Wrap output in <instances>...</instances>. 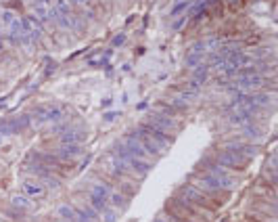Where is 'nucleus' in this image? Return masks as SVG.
<instances>
[{
    "label": "nucleus",
    "instance_id": "nucleus-7",
    "mask_svg": "<svg viewBox=\"0 0 278 222\" xmlns=\"http://www.w3.org/2000/svg\"><path fill=\"white\" fill-rule=\"evenodd\" d=\"M30 126H32V117L27 113L0 119V132H2V136H17V134H21L23 130H27Z\"/></svg>",
    "mask_w": 278,
    "mask_h": 222
},
{
    "label": "nucleus",
    "instance_id": "nucleus-2",
    "mask_svg": "<svg viewBox=\"0 0 278 222\" xmlns=\"http://www.w3.org/2000/svg\"><path fill=\"white\" fill-rule=\"evenodd\" d=\"M190 184H194L197 189H201L205 195L209 197H216V195H224V193L228 191H232L236 187V180L232 176H214V174H209V172H203L199 170L197 174H192Z\"/></svg>",
    "mask_w": 278,
    "mask_h": 222
},
{
    "label": "nucleus",
    "instance_id": "nucleus-12",
    "mask_svg": "<svg viewBox=\"0 0 278 222\" xmlns=\"http://www.w3.org/2000/svg\"><path fill=\"white\" fill-rule=\"evenodd\" d=\"M209 65L207 63H201L199 67H194V69H190V80H188V84H192V86H203L205 82L209 80Z\"/></svg>",
    "mask_w": 278,
    "mask_h": 222
},
{
    "label": "nucleus",
    "instance_id": "nucleus-20",
    "mask_svg": "<svg viewBox=\"0 0 278 222\" xmlns=\"http://www.w3.org/2000/svg\"><path fill=\"white\" fill-rule=\"evenodd\" d=\"M190 4H192V0H180V2H176L174 6H172V11H170V17H178V15H182L186 8H190Z\"/></svg>",
    "mask_w": 278,
    "mask_h": 222
},
{
    "label": "nucleus",
    "instance_id": "nucleus-5",
    "mask_svg": "<svg viewBox=\"0 0 278 222\" xmlns=\"http://www.w3.org/2000/svg\"><path fill=\"white\" fill-rule=\"evenodd\" d=\"M103 168L111 174V178H117L119 182H128V180H132V178H136L132 172H130V168L128 166L119 160V157L111 151V153H107L105 157H103Z\"/></svg>",
    "mask_w": 278,
    "mask_h": 222
},
{
    "label": "nucleus",
    "instance_id": "nucleus-33",
    "mask_svg": "<svg viewBox=\"0 0 278 222\" xmlns=\"http://www.w3.org/2000/svg\"><path fill=\"white\" fill-rule=\"evenodd\" d=\"M57 222H65V220H57Z\"/></svg>",
    "mask_w": 278,
    "mask_h": 222
},
{
    "label": "nucleus",
    "instance_id": "nucleus-11",
    "mask_svg": "<svg viewBox=\"0 0 278 222\" xmlns=\"http://www.w3.org/2000/svg\"><path fill=\"white\" fill-rule=\"evenodd\" d=\"M238 136L245 138V141H249V143H255V141H259V138H264V130L255 122H249V124L238 126Z\"/></svg>",
    "mask_w": 278,
    "mask_h": 222
},
{
    "label": "nucleus",
    "instance_id": "nucleus-17",
    "mask_svg": "<svg viewBox=\"0 0 278 222\" xmlns=\"http://www.w3.org/2000/svg\"><path fill=\"white\" fill-rule=\"evenodd\" d=\"M203 63V55H197V53H186V57H184V65H186L188 69H194V67H199Z\"/></svg>",
    "mask_w": 278,
    "mask_h": 222
},
{
    "label": "nucleus",
    "instance_id": "nucleus-32",
    "mask_svg": "<svg viewBox=\"0 0 278 222\" xmlns=\"http://www.w3.org/2000/svg\"><path fill=\"white\" fill-rule=\"evenodd\" d=\"M2 138H4V136H2V132H0V143H2Z\"/></svg>",
    "mask_w": 278,
    "mask_h": 222
},
{
    "label": "nucleus",
    "instance_id": "nucleus-10",
    "mask_svg": "<svg viewBox=\"0 0 278 222\" xmlns=\"http://www.w3.org/2000/svg\"><path fill=\"white\" fill-rule=\"evenodd\" d=\"M82 153H84V147H82V145H59L57 151H54V155H57L61 162L78 160Z\"/></svg>",
    "mask_w": 278,
    "mask_h": 222
},
{
    "label": "nucleus",
    "instance_id": "nucleus-3",
    "mask_svg": "<svg viewBox=\"0 0 278 222\" xmlns=\"http://www.w3.org/2000/svg\"><path fill=\"white\" fill-rule=\"evenodd\" d=\"M165 214H172V216H178L182 220L186 222H207L205 218H203L197 210H192L188 203H184L180 197H170L168 203H165Z\"/></svg>",
    "mask_w": 278,
    "mask_h": 222
},
{
    "label": "nucleus",
    "instance_id": "nucleus-4",
    "mask_svg": "<svg viewBox=\"0 0 278 222\" xmlns=\"http://www.w3.org/2000/svg\"><path fill=\"white\" fill-rule=\"evenodd\" d=\"M140 124L149 126V128H155V130H161V132H168V134H176L180 130V122L176 117H170L161 113V111H151Z\"/></svg>",
    "mask_w": 278,
    "mask_h": 222
},
{
    "label": "nucleus",
    "instance_id": "nucleus-16",
    "mask_svg": "<svg viewBox=\"0 0 278 222\" xmlns=\"http://www.w3.org/2000/svg\"><path fill=\"white\" fill-rule=\"evenodd\" d=\"M57 216L65 222H73V218H76V208H73L71 203H61L57 208Z\"/></svg>",
    "mask_w": 278,
    "mask_h": 222
},
{
    "label": "nucleus",
    "instance_id": "nucleus-29",
    "mask_svg": "<svg viewBox=\"0 0 278 222\" xmlns=\"http://www.w3.org/2000/svg\"><path fill=\"white\" fill-rule=\"evenodd\" d=\"M184 21H186V19H184V17H180V19H178V21H176V23H174L172 27H174V30H180V25H182Z\"/></svg>",
    "mask_w": 278,
    "mask_h": 222
},
{
    "label": "nucleus",
    "instance_id": "nucleus-31",
    "mask_svg": "<svg viewBox=\"0 0 278 222\" xmlns=\"http://www.w3.org/2000/svg\"><path fill=\"white\" fill-rule=\"evenodd\" d=\"M6 49V44H4V38H0V53H2Z\"/></svg>",
    "mask_w": 278,
    "mask_h": 222
},
{
    "label": "nucleus",
    "instance_id": "nucleus-27",
    "mask_svg": "<svg viewBox=\"0 0 278 222\" xmlns=\"http://www.w3.org/2000/svg\"><path fill=\"white\" fill-rule=\"evenodd\" d=\"M69 2H71V6H86L90 0H69Z\"/></svg>",
    "mask_w": 278,
    "mask_h": 222
},
{
    "label": "nucleus",
    "instance_id": "nucleus-22",
    "mask_svg": "<svg viewBox=\"0 0 278 222\" xmlns=\"http://www.w3.org/2000/svg\"><path fill=\"white\" fill-rule=\"evenodd\" d=\"M115 218H117V212H115L113 206H111V208L107 206V208L98 214V220H100V222H115Z\"/></svg>",
    "mask_w": 278,
    "mask_h": 222
},
{
    "label": "nucleus",
    "instance_id": "nucleus-24",
    "mask_svg": "<svg viewBox=\"0 0 278 222\" xmlns=\"http://www.w3.org/2000/svg\"><path fill=\"white\" fill-rule=\"evenodd\" d=\"M190 53H197V55H203V57H205V53H207L205 42H203V40H197V42L190 46Z\"/></svg>",
    "mask_w": 278,
    "mask_h": 222
},
{
    "label": "nucleus",
    "instance_id": "nucleus-9",
    "mask_svg": "<svg viewBox=\"0 0 278 222\" xmlns=\"http://www.w3.org/2000/svg\"><path fill=\"white\" fill-rule=\"evenodd\" d=\"M59 138V145H82L86 141V130H82V128L73 126L69 128L67 132H63L57 136Z\"/></svg>",
    "mask_w": 278,
    "mask_h": 222
},
{
    "label": "nucleus",
    "instance_id": "nucleus-25",
    "mask_svg": "<svg viewBox=\"0 0 278 222\" xmlns=\"http://www.w3.org/2000/svg\"><path fill=\"white\" fill-rule=\"evenodd\" d=\"M15 17H17L15 13H11V11H4V13H2V23H4V25H8V23H11V21L15 19Z\"/></svg>",
    "mask_w": 278,
    "mask_h": 222
},
{
    "label": "nucleus",
    "instance_id": "nucleus-21",
    "mask_svg": "<svg viewBox=\"0 0 278 222\" xmlns=\"http://www.w3.org/2000/svg\"><path fill=\"white\" fill-rule=\"evenodd\" d=\"M54 8H57L59 11V15H73V6H71V2L69 0H57V2H54Z\"/></svg>",
    "mask_w": 278,
    "mask_h": 222
},
{
    "label": "nucleus",
    "instance_id": "nucleus-19",
    "mask_svg": "<svg viewBox=\"0 0 278 222\" xmlns=\"http://www.w3.org/2000/svg\"><path fill=\"white\" fill-rule=\"evenodd\" d=\"M155 111H161V113L170 115V117H176V119L180 117V113H178V111H176V109L168 103V101H161V103H157V109H155Z\"/></svg>",
    "mask_w": 278,
    "mask_h": 222
},
{
    "label": "nucleus",
    "instance_id": "nucleus-13",
    "mask_svg": "<svg viewBox=\"0 0 278 222\" xmlns=\"http://www.w3.org/2000/svg\"><path fill=\"white\" fill-rule=\"evenodd\" d=\"M21 189H23V195H27L30 199H44L46 197V189L34 180H23Z\"/></svg>",
    "mask_w": 278,
    "mask_h": 222
},
{
    "label": "nucleus",
    "instance_id": "nucleus-30",
    "mask_svg": "<svg viewBox=\"0 0 278 222\" xmlns=\"http://www.w3.org/2000/svg\"><path fill=\"white\" fill-rule=\"evenodd\" d=\"M220 2H226V4H238L240 0H220Z\"/></svg>",
    "mask_w": 278,
    "mask_h": 222
},
{
    "label": "nucleus",
    "instance_id": "nucleus-18",
    "mask_svg": "<svg viewBox=\"0 0 278 222\" xmlns=\"http://www.w3.org/2000/svg\"><path fill=\"white\" fill-rule=\"evenodd\" d=\"M32 17H34V19H38V21L44 25L46 21H48V6H44V4H36Z\"/></svg>",
    "mask_w": 278,
    "mask_h": 222
},
{
    "label": "nucleus",
    "instance_id": "nucleus-1",
    "mask_svg": "<svg viewBox=\"0 0 278 222\" xmlns=\"http://www.w3.org/2000/svg\"><path fill=\"white\" fill-rule=\"evenodd\" d=\"M176 197H180L184 203H188L192 210H197L207 222L214 220V212H216L218 206H220V201H214L209 195H205V193H203L201 189H197V187H194V184H190V182L180 184L178 191H176Z\"/></svg>",
    "mask_w": 278,
    "mask_h": 222
},
{
    "label": "nucleus",
    "instance_id": "nucleus-15",
    "mask_svg": "<svg viewBox=\"0 0 278 222\" xmlns=\"http://www.w3.org/2000/svg\"><path fill=\"white\" fill-rule=\"evenodd\" d=\"M11 208L19 210V212H32L36 206H34V199L23 195V193H17V195L11 197Z\"/></svg>",
    "mask_w": 278,
    "mask_h": 222
},
{
    "label": "nucleus",
    "instance_id": "nucleus-6",
    "mask_svg": "<svg viewBox=\"0 0 278 222\" xmlns=\"http://www.w3.org/2000/svg\"><path fill=\"white\" fill-rule=\"evenodd\" d=\"M211 160H214L216 164H220V166H224V168L230 170V172H240V170H245L247 166H249V160H247V157H240V155H236V153L224 151V149H220V147L214 151Z\"/></svg>",
    "mask_w": 278,
    "mask_h": 222
},
{
    "label": "nucleus",
    "instance_id": "nucleus-14",
    "mask_svg": "<svg viewBox=\"0 0 278 222\" xmlns=\"http://www.w3.org/2000/svg\"><path fill=\"white\" fill-rule=\"evenodd\" d=\"M88 193H92V195H96V197H100V199L109 201V197H111V193H113V189H111V184L105 182V180H94V182L90 184Z\"/></svg>",
    "mask_w": 278,
    "mask_h": 222
},
{
    "label": "nucleus",
    "instance_id": "nucleus-26",
    "mask_svg": "<svg viewBox=\"0 0 278 222\" xmlns=\"http://www.w3.org/2000/svg\"><path fill=\"white\" fill-rule=\"evenodd\" d=\"M124 42H126V36H124V34H117L115 38H113V42H111V44H113V46H122Z\"/></svg>",
    "mask_w": 278,
    "mask_h": 222
},
{
    "label": "nucleus",
    "instance_id": "nucleus-8",
    "mask_svg": "<svg viewBox=\"0 0 278 222\" xmlns=\"http://www.w3.org/2000/svg\"><path fill=\"white\" fill-rule=\"evenodd\" d=\"M65 111L61 107H36L32 111V124L34 126H42V124H57L59 119H63Z\"/></svg>",
    "mask_w": 278,
    "mask_h": 222
},
{
    "label": "nucleus",
    "instance_id": "nucleus-28",
    "mask_svg": "<svg viewBox=\"0 0 278 222\" xmlns=\"http://www.w3.org/2000/svg\"><path fill=\"white\" fill-rule=\"evenodd\" d=\"M165 218H168L170 222H186V220H182V218H178V216H172V214H163Z\"/></svg>",
    "mask_w": 278,
    "mask_h": 222
},
{
    "label": "nucleus",
    "instance_id": "nucleus-23",
    "mask_svg": "<svg viewBox=\"0 0 278 222\" xmlns=\"http://www.w3.org/2000/svg\"><path fill=\"white\" fill-rule=\"evenodd\" d=\"M109 203H115L117 208H124L128 201H126V197H124V193H115V191H113V193H111V197H109Z\"/></svg>",
    "mask_w": 278,
    "mask_h": 222
}]
</instances>
